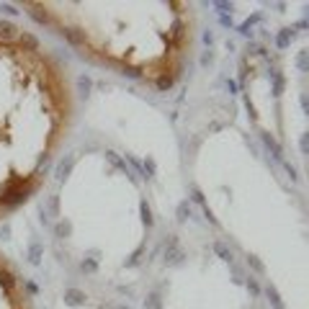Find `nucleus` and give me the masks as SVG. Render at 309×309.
<instances>
[{
	"label": "nucleus",
	"instance_id": "f257e3e1",
	"mask_svg": "<svg viewBox=\"0 0 309 309\" xmlns=\"http://www.w3.org/2000/svg\"><path fill=\"white\" fill-rule=\"evenodd\" d=\"M72 114L65 62L21 23L0 18V219L44 183Z\"/></svg>",
	"mask_w": 309,
	"mask_h": 309
},
{
	"label": "nucleus",
	"instance_id": "f03ea898",
	"mask_svg": "<svg viewBox=\"0 0 309 309\" xmlns=\"http://www.w3.org/2000/svg\"><path fill=\"white\" fill-rule=\"evenodd\" d=\"M23 11L80 57L154 88L178 83L196 41V11L183 0H47L23 3Z\"/></svg>",
	"mask_w": 309,
	"mask_h": 309
},
{
	"label": "nucleus",
	"instance_id": "7ed1b4c3",
	"mask_svg": "<svg viewBox=\"0 0 309 309\" xmlns=\"http://www.w3.org/2000/svg\"><path fill=\"white\" fill-rule=\"evenodd\" d=\"M0 309H34L23 273L3 250H0Z\"/></svg>",
	"mask_w": 309,
	"mask_h": 309
}]
</instances>
